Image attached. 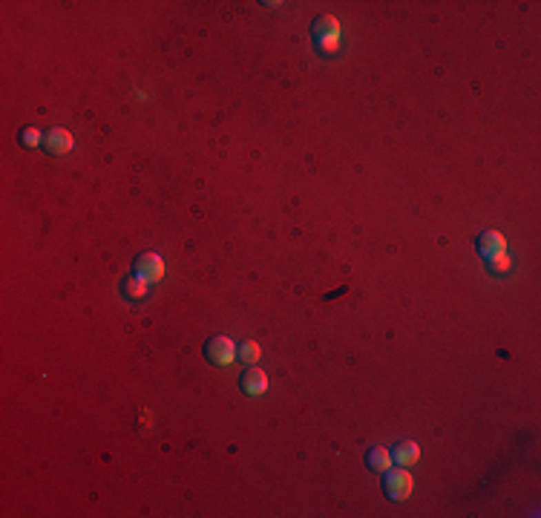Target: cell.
<instances>
[{"label":"cell","instance_id":"cell-2","mask_svg":"<svg viewBox=\"0 0 541 518\" xmlns=\"http://www.w3.org/2000/svg\"><path fill=\"white\" fill-rule=\"evenodd\" d=\"M311 32H314V41L323 46L325 55H331L337 50V41H340V23H337V18H331V14H323V18L314 21Z\"/></svg>","mask_w":541,"mask_h":518},{"label":"cell","instance_id":"cell-13","mask_svg":"<svg viewBox=\"0 0 541 518\" xmlns=\"http://www.w3.org/2000/svg\"><path fill=\"white\" fill-rule=\"evenodd\" d=\"M21 144H23V147H38V144H41V133H38V130L35 127H26L23 130V133H21Z\"/></svg>","mask_w":541,"mask_h":518},{"label":"cell","instance_id":"cell-11","mask_svg":"<svg viewBox=\"0 0 541 518\" xmlns=\"http://www.w3.org/2000/svg\"><path fill=\"white\" fill-rule=\"evenodd\" d=\"M510 271H513V262L507 253L489 256V273H493V277H501V273H510Z\"/></svg>","mask_w":541,"mask_h":518},{"label":"cell","instance_id":"cell-5","mask_svg":"<svg viewBox=\"0 0 541 518\" xmlns=\"http://www.w3.org/2000/svg\"><path fill=\"white\" fill-rule=\"evenodd\" d=\"M43 150L52 153V156L70 153V150H72V136H70V130H63V127L49 130V133L43 136Z\"/></svg>","mask_w":541,"mask_h":518},{"label":"cell","instance_id":"cell-10","mask_svg":"<svg viewBox=\"0 0 541 518\" xmlns=\"http://www.w3.org/2000/svg\"><path fill=\"white\" fill-rule=\"evenodd\" d=\"M147 285H150V282L136 273V277H130V280L124 282V297H127V300H144V297H147Z\"/></svg>","mask_w":541,"mask_h":518},{"label":"cell","instance_id":"cell-12","mask_svg":"<svg viewBox=\"0 0 541 518\" xmlns=\"http://www.w3.org/2000/svg\"><path fill=\"white\" fill-rule=\"evenodd\" d=\"M239 358H242L245 363H256V360L262 358V349H259V343H254V340H248V343H242V349H239Z\"/></svg>","mask_w":541,"mask_h":518},{"label":"cell","instance_id":"cell-4","mask_svg":"<svg viewBox=\"0 0 541 518\" xmlns=\"http://www.w3.org/2000/svg\"><path fill=\"white\" fill-rule=\"evenodd\" d=\"M139 277H144L147 282H159L161 277H165V262H161L159 253H141L136 259V268H133Z\"/></svg>","mask_w":541,"mask_h":518},{"label":"cell","instance_id":"cell-7","mask_svg":"<svg viewBox=\"0 0 541 518\" xmlns=\"http://www.w3.org/2000/svg\"><path fill=\"white\" fill-rule=\"evenodd\" d=\"M239 386H242V392H248V395H262L268 388V375H265V371H259V369H248L242 375Z\"/></svg>","mask_w":541,"mask_h":518},{"label":"cell","instance_id":"cell-1","mask_svg":"<svg viewBox=\"0 0 541 518\" xmlns=\"http://www.w3.org/2000/svg\"><path fill=\"white\" fill-rule=\"evenodd\" d=\"M415 490V481L409 475L406 466H398V469H386V478H383V493L386 498L391 501H406Z\"/></svg>","mask_w":541,"mask_h":518},{"label":"cell","instance_id":"cell-6","mask_svg":"<svg viewBox=\"0 0 541 518\" xmlns=\"http://www.w3.org/2000/svg\"><path fill=\"white\" fill-rule=\"evenodd\" d=\"M478 251H481V256H496V253H504L507 251V239L498 234V231H487V234H481L478 236Z\"/></svg>","mask_w":541,"mask_h":518},{"label":"cell","instance_id":"cell-8","mask_svg":"<svg viewBox=\"0 0 541 518\" xmlns=\"http://www.w3.org/2000/svg\"><path fill=\"white\" fill-rule=\"evenodd\" d=\"M418 458H420V446L415 441H403L391 449V461L398 466H412V464H418Z\"/></svg>","mask_w":541,"mask_h":518},{"label":"cell","instance_id":"cell-3","mask_svg":"<svg viewBox=\"0 0 541 518\" xmlns=\"http://www.w3.org/2000/svg\"><path fill=\"white\" fill-rule=\"evenodd\" d=\"M236 354H239V351H236V346H234V340L225 337V334L207 340V346H205V358H207L213 366H231V363L236 360Z\"/></svg>","mask_w":541,"mask_h":518},{"label":"cell","instance_id":"cell-9","mask_svg":"<svg viewBox=\"0 0 541 518\" xmlns=\"http://www.w3.org/2000/svg\"><path fill=\"white\" fill-rule=\"evenodd\" d=\"M366 464L374 469V473H386V469H391V452L386 446H371L369 455H366Z\"/></svg>","mask_w":541,"mask_h":518}]
</instances>
